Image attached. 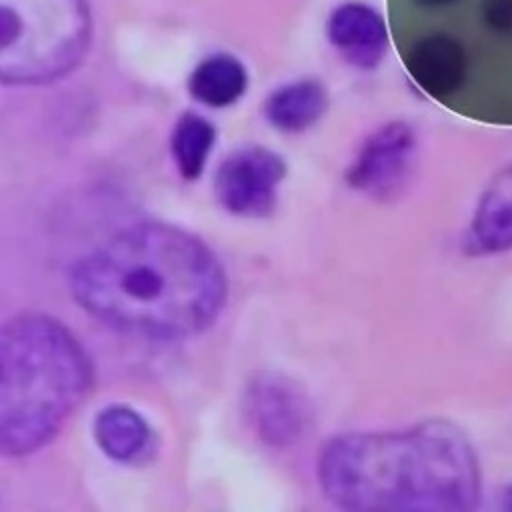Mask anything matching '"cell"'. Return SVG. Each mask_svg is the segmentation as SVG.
<instances>
[{
	"mask_svg": "<svg viewBox=\"0 0 512 512\" xmlns=\"http://www.w3.org/2000/svg\"><path fill=\"white\" fill-rule=\"evenodd\" d=\"M72 294L100 322L146 338H186L208 328L226 302V274L196 236L140 222L76 262Z\"/></svg>",
	"mask_w": 512,
	"mask_h": 512,
	"instance_id": "cell-1",
	"label": "cell"
},
{
	"mask_svg": "<svg viewBox=\"0 0 512 512\" xmlns=\"http://www.w3.org/2000/svg\"><path fill=\"white\" fill-rule=\"evenodd\" d=\"M316 472L324 496L344 510H468L480 492L470 442L440 420L334 436Z\"/></svg>",
	"mask_w": 512,
	"mask_h": 512,
	"instance_id": "cell-2",
	"label": "cell"
},
{
	"mask_svg": "<svg viewBox=\"0 0 512 512\" xmlns=\"http://www.w3.org/2000/svg\"><path fill=\"white\" fill-rule=\"evenodd\" d=\"M92 384L78 338L56 318L26 312L0 332V450L24 456L48 444Z\"/></svg>",
	"mask_w": 512,
	"mask_h": 512,
	"instance_id": "cell-3",
	"label": "cell"
},
{
	"mask_svg": "<svg viewBox=\"0 0 512 512\" xmlns=\"http://www.w3.org/2000/svg\"><path fill=\"white\" fill-rule=\"evenodd\" d=\"M92 38L88 0H0V78L44 84L74 70Z\"/></svg>",
	"mask_w": 512,
	"mask_h": 512,
	"instance_id": "cell-4",
	"label": "cell"
},
{
	"mask_svg": "<svg viewBox=\"0 0 512 512\" xmlns=\"http://www.w3.org/2000/svg\"><path fill=\"white\" fill-rule=\"evenodd\" d=\"M284 176L286 162L278 152L264 146H244L218 166L214 194L224 210L236 216L260 218L272 212Z\"/></svg>",
	"mask_w": 512,
	"mask_h": 512,
	"instance_id": "cell-5",
	"label": "cell"
},
{
	"mask_svg": "<svg viewBox=\"0 0 512 512\" xmlns=\"http://www.w3.org/2000/svg\"><path fill=\"white\" fill-rule=\"evenodd\" d=\"M416 152L418 140L412 126L390 122L362 144L346 180L354 190L374 200L396 198L412 178Z\"/></svg>",
	"mask_w": 512,
	"mask_h": 512,
	"instance_id": "cell-6",
	"label": "cell"
},
{
	"mask_svg": "<svg viewBox=\"0 0 512 512\" xmlns=\"http://www.w3.org/2000/svg\"><path fill=\"white\" fill-rule=\"evenodd\" d=\"M244 414L256 436L272 448H288L300 440L310 418L304 392L276 372H262L248 382Z\"/></svg>",
	"mask_w": 512,
	"mask_h": 512,
	"instance_id": "cell-7",
	"label": "cell"
},
{
	"mask_svg": "<svg viewBox=\"0 0 512 512\" xmlns=\"http://www.w3.org/2000/svg\"><path fill=\"white\" fill-rule=\"evenodd\" d=\"M330 44L358 68H374L386 52V22L368 4L344 2L328 18Z\"/></svg>",
	"mask_w": 512,
	"mask_h": 512,
	"instance_id": "cell-8",
	"label": "cell"
},
{
	"mask_svg": "<svg viewBox=\"0 0 512 512\" xmlns=\"http://www.w3.org/2000/svg\"><path fill=\"white\" fill-rule=\"evenodd\" d=\"M470 242L488 254L512 250V164L500 168L484 188L472 216Z\"/></svg>",
	"mask_w": 512,
	"mask_h": 512,
	"instance_id": "cell-9",
	"label": "cell"
},
{
	"mask_svg": "<svg viewBox=\"0 0 512 512\" xmlns=\"http://www.w3.org/2000/svg\"><path fill=\"white\" fill-rule=\"evenodd\" d=\"M328 108L326 88L316 80H296L276 88L264 104L268 122L282 132H302L314 126Z\"/></svg>",
	"mask_w": 512,
	"mask_h": 512,
	"instance_id": "cell-10",
	"label": "cell"
},
{
	"mask_svg": "<svg viewBox=\"0 0 512 512\" xmlns=\"http://www.w3.org/2000/svg\"><path fill=\"white\" fill-rule=\"evenodd\" d=\"M94 438L108 458L134 462L150 448L152 430L136 410L124 404H114L96 416Z\"/></svg>",
	"mask_w": 512,
	"mask_h": 512,
	"instance_id": "cell-11",
	"label": "cell"
},
{
	"mask_svg": "<svg viewBox=\"0 0 512 512\" xmlns=\"http://www.w3.org/2000/svg\"><path fill=\"white\" fill-rule=\"evenodd\" d=\"M248 86L244 64L232 54H212L198 62L188 78V90L204 106L224 108L238 102Z\"/></svg>",
	"mask_w": 512,
	"mask_h": 512,
	"instance_id": "cell-12",
	"label": "cell"
},
{
	"mask_svg": "<svg viewBox=\"0 0 512 512\" xmlns=\"http://www.w3.org/2000/svg\"><path fill=\"white\" fill-rule=\"evenodd\" d=\"M408 70L412 78L432 96L450 94L462 74L460 56L446 40H424L408 56Z\"/></svg>",
	"mask_w": 512,
	"mask_h": 512,
	"instance_id": "cell-13",
	"label": "cell"
},
{
	"mask_svg": "<svg viewBox=\"0 0 512 512\" xmlns=\"http://www.w3.org/2000/svg\"><path fill=\"white\" fill-rule=\"evenodd\" d=\"M216 130L212 122L196 112H184L172 130L170 152L178 172L186 180H196L212 152Z\"/></svg>",
	"mask_w": 512,
	"mask_h": 512,
	"instance_id": "cell-14",
	"label": "cell"
},
{
	"mask_svg": "<svg viewBox=\"0 0 512 512\" xmlns=\"http://www.w3.org/2000/svg\"><path fill=\"white\" fill-rule=\"evenodd\" d=\"M502 506L512 512V484H508L506 490L502 492Z\"/></svg>",
	"mask_w": 512,
	"mask_h": 512,
	"instance_id": "cell-15",
	"label": "cell"
},
{
	"mask_svg": "<svg viewBox=\"0 0 512 512\" xmlns=\"http://www.w3.org/2000/svg\"><path fill=\"white\" fill-rule=\"evenodd\" d=\"M428 2H432V0H428Z\"/></svg>",
	"mask_w": 512,
	"mask_h": 512,
	"instance_id": "cell-16",
	"label": "cell"
}]
</instances>
